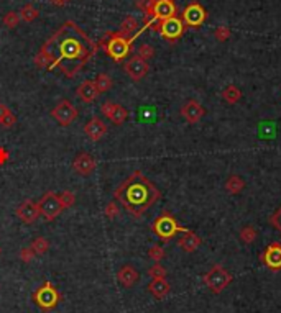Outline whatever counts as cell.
<instances>
[{"label":"cell","instance_id":"obj_1","mask_svg":"<svg viewBox=\"0 0 281 313\" xmlns=\"http://www.w3.org/2000/svg\"><path fill=\"white\" fill-rule=\"evenodd\" d=\"M97 44L74 22H66L45 41L35 56L37 68H58L66 78L73 79L93 59Z\"/></svg>","mask_w":281,"mask_h":313},{"label":"cell","instance_id":"obj_2","mask_svg":"<svg viewBox=\"0 0 281 313\" xmlns=\"http://www.w3.org/2000/svg\"><path fill=\"white\" fill-rule=\"evenodd\" d=\"M160 197L161 192L140 171H135L129 179H125L114 192V198L119 200L122 207L135 218L143 217L146 210L160 200Z\"/></svg>","mask_w":281,"mask_h":313},{"label":"cell","instance_id":"obj_3","mask_svg":"<svg viewBox=\"0 0 281 313\" xmlns=\"http://www.w3.org/2000/svg\"><path fill=\"white\" fill-rule=\"evenodd\" d=\"M132 44H134V38L122 37L119 32L107 33V37H104V39H102V46H104L105 53L114 61H117V63L124 61L130 54Z\"/></svg>","mask_w":281,"mask_h":313},{"label":"cell","instance_id":"obj_4","mask_svg":"<svg viewBox=\"0 0 281 313\" xmlns=\"http://www.w3.org/2000/svg\"><path fill=\"white\" fill-rule=\"evenodd\" d=\"M151 230H153V233H155L161 241H165V243L171 241L178 233L189 232L187 228L181 227V225L178 223V220L173 217L170 212H163L160 217H158L155 222H153Z\"/></svg>","mask_w":281,"mask_h":313},{"label":"cell","instance_id":"obj_5","mask_svg":"<svg viewBox=\"0 0 281 313\" xmlns=\"http://www.w3.org/2000/svg\"><path fill=\"white\" fill-rule=\"evenodd\" d=\"M232 275L231 273L221 264H214L211 269L204 274V284L207 285V289L212 294H222L224 290L231 285Z\"/></svg>","mask_w":281,"mask_h":313},{"label":"cell","instance_id":"obj_6","mask_svg":"<svg viewBox=\"0 0 281 313\" xmlns=\"http://www.w3.org/2000/svg\"><path fill=\"white\" fill-rule=\"evenodd\" d=\"M59 299H61L59 292L56 290V287L48 280L33 294V302L37 304V307H40V309L45 312L56 309L59 304Z\"/></svg>","mask_w":281,"mask_h":313},{"label":"cell","instance_id":"obj_7","mask_svg":"<svg viewBox=\"0 0 281 313\" xmlns=\"http://www.w3.org/2000/svg\"><path fill=\"white\" fill-rule=\"evenodd\" d=\"M38 207H40V215H43L48 222H53L54 218H58L64 210L59 196H56L54 192L45 194V196L40 198Z\"/></svg>","mask_w":281,"mask_h":313},{"label":"cell","instance_id":"obj_8","mask_svg":"<svg viewBox=\"0 0 281 313\" xmlns=\"http://www.w3.org/2000/svg\"><path fill=\"white\" fill-rule=\"evenodd\" d=\"M181 20H183V23H185L186 27L199 28L207 20V12H206V8H204L201 3L192 2V3L186 5V8L183 10Z\"/></svg>","mask_w":281,"mask_h":313},{"label":"cell","instance_id":"obj_9","mask_svg":"<svg viewBox=\"0 0 281 313\" xmlns=\"http://www.w3.org/2000/svg\"><path fill=\"white\" fill-rule=\"evenodd\" d=\"M51 117L59 123L61 126H69L78 118V109L69 100H61L58 105L51 110Z\"/></svg>","mask_w":281,"mask_h":313},{"label":"cell","instance_id":"obj_10","mask_svg":"<svg viewBox=\"0 0 281 313\" xmlns=\"http://www.w3.org/2000/svg\"><path fill=\"white\" fill-rule=\"evenodd\" d=\"M260 263L267 269L275 271V273L281 271V243H278V241L270 243L263 249V253L260 254Z\"/></svg>","mask_w":281,"mask_h":313},{"label":"cell","instance_id":"obj_11","mask_svg":"<svg viewBox=\"0 0 281 313\" xmlns=\"http://www.w3.org/2000/svg\"><path fill=\"white\" fill-rule=\"evenodd\" d=\"M186 25L183 23V20L180 17H171L161 22L160 25V35L165 39H168L170 43H175L176 39H180L185 33Z\"/></svg>","mask_w":281,"mask_h":313},{"label":"cell","instance_id":"obj_12","mask_svg":"<svg viewBox=\"0 0 281 313\" xmlns=\"http://www.w3.org/2000/svg\"><path fill=\"white\" fill-rule=\"evenodd\" d=\"M100 112L102 115H105L114 125H122V123H125L127 118H129L127 109H124L122 105L115 104V102L112 100H105L104 104L100 105Z\"/></svg>","mask_w":281,"mask_h":313},{"label":"cell","instance_id":"obj_13","mask_svg":"<svg viewBox=\"0 0 281 313\" xmlns=\"http://www.w3.org/2000/svg\"><path fill=\"white\" fill-rule=\"evenodd\" d=\"M153 20H158V22H165V20L176 17V5L171 0H155L151 8V13L146 15Z\"/></svg>","mask_w":281,"mask_h":313},{"label":"cell","instance_id":"obj_14","mask_svg":"<svg viewBox=\"0 0 281 313\" xmlns=\"http://www.w3.org/2000/svg\"><path fill=\"white\" fill-rule=\"evenodd\" d=\"M127 76H129L130 79L134 80H141L145 76L148 74V71H150V66H148V61L141 59L140 56H134L132 59H129L124 66Z\"/></svg>","mask_w":281,"mask_h":313},{"label":"cell","instance_id":"obj_15","mask_svg":"<svg viewBox=\"0 0 281 313\" xmlns=\"http://www.w3.org/2000/svg\"><path fill=\"white\" fill-rule=\"evenodd\" d=\"M95 166H97L95 159H94L93 155H89V153H79L73 161L74 172L78 174V176H83V177L91 176V174L95 171Z\"/></svg>","mask_w":281,"mask_h":313},{"label":"cell","instance_id":"obj_16","mask_svg":"<svg viewBox=\"0 0 281 313\" xmlns=\"http://www.w3.org/2000/svg\"><path fill=\"white\" fill-rule=\"evenodd\" d=\"M180 114L187 123L194 125V123H199L204 118V115H206V109L201 105V102L192 99V100H187L186 104L181 107Z\"/></svg>","mask_w":281,"mask_h":313},{"label":"cell","instance_id":"obj_17","mask_svg":"<svg viewBox=\"0 0 281 313\" xmlns=\"http://www.w3.org/2000/svg\"><path fill=\"white\" fill-rule=\"evenodd\" d=\"M17 217L22 220L23 223L32 225L37 222V218L40 217V207L37 202L33 200H25L17 207Z\"/></svg>","mask_w":281,"mask_h":313},{"label":"cell","instance_id":"obj_18","mask_svg":"<svg viewBox=\"0 0 281 313\" xmlns=\"http://www.w3.org/2000/svg\"><path fill=\"white\" fill-rule=\"evenodd\" d=\"M107 130H109V128H107V125L100 120V118H97V117H93L84 125L86 136H88L89 140H93V141H99L100 138L107 133Z\"/></svg>","mask_w":281,"mask_h":313},{"label":"cell","instance_id":"obj_19","mask_svg":"<svg viewBox=\"0 0 281 313\" xmlns=\"http://www.w3.org/2000/svg\"><path fill=\"white\" fill-rule=\"evenodd\" d=\"M139 279H140L139 271H137L134 266H130V264L122 266L120 271L117 273V280H119L124 287H127V289L134 287L137 282H139Z\"/></svg>","mask_w":281,"mask_h":313},{"label":"cell","instance_id":"obj_20","mask_svg":"<svg viewBox=\"0 0 281 313\" xmlns=\"http://www.w3.org/2000/svg\"><path fill=\"white\" fill-rule=\"evenodd\" d=\"M148 292H150L155 299L161 300L171 292V285L170 282L166 280V277L165 279H151V282L148 284Z\"/></svg>","mask_w":281,"mask_h":313},{"label":"cell","instance_id":"obj_21","mask_svg":"<svg viewBox=\"0 0 281 313\" xmlns=\"http://www.w3.org/2000/svg\"><path fill=\"white\" fill-rule=\"evenodd\" d=\"M178 244H180V248L183 251H186V253H194L199 246L202 244V239L199 238V236L194 233V232H186V233H183V236L180 239H178Z\"/></svg>","mask_w":281,"mask_h":313},{"label":"cell","instance_id":"obj_22","mask_svg":"<svg viewBox=\"0 0 281 313\" xmlns=\"http://www.w3.org/2000/svg\"><path fill=\"white\" fill-rule=\"evenodd\" d=\"M78 97L86 104H91V102H94L97 97H99V92H97L95 85H94V80H84L83 84L78 87Z\"/></svg>","mask_w":281,"mask_h":313},{"label":"cell","instance_id":"obj_23","mask_svg":"<svg viewBox=\"0 0 281 313\" xmlns=\"http://www.w3.org/2000/svg\"><path fill=\"white\" fill-rule=\"evenodd\" d=\"M137 30H139V22H137V18L132 17V15H127L120 25L119 33L125 38H135L137 35L140 33V32H137Z\"/></svg>","mask_w":281,"mask_h":313},{"label":"cell","instance_id":"obj_24","mask_svg":"<svg viewBox=\"0 0 281 313\" xmlns=\"http://www.w3.org/2000/svg\"><path fill=\"white\" fill-rule=\"evenodd\" d=\"M245 189V181L237 174H232L231 177L226 181V191L231 194V196H237Z\"/></svg>","mask_w":281,"mask_h":313},{"label":"cell","instance_id":"obj_25","mask_svg":"<svg viewBox=\"0 0 281 313\" xmlns=\"http://www.w3.org/2000/svg\"><path fill=\"white\" fill-rule=\"evenodd\" d=\"M222 99L224 102H227L229 105H235L242 99V90H240L237 85H227L226 89L222 90Z\"/></svg>","mask_w":281,"mask_h":313},{"label":"cell","instance_id":"obj_26","mask_svg":"<svg viewBox=\"0 0 281 313\" xmlns=\"http://www.w3.org/2000/svg\"><path fill=\"white\" fill-rule=\"evenodd\" d=\"M94 85H95L97 92H99V95L104 94V92H107V90H109L110 87H112V79H110V76H109V74H104V73L97 74V78L94 79Z\"/></svg>","mask_w":281,"mask_h":313},{"label":"cell","instance_id":"obj_27","mask_svg":"<svg viewBox=\"0 0 281 313\" xmlns=\"http://www.w3.org/2000/svg\"><path fill=\"white\" fill-rule=\"evenodd\" d=\"M18 15H20V20H22V22L32 23L33 20H37L40 12L33 7L32 3H27V5H23V7H22V10L18 12Z\"/></svg>","mask_w":281,"mask_h":313},{"label":"cell","instance_id":"obj_28","mask_svg":"<svg viewBox=\"0 0 281 313\" xmlns=\"http://www.w3.org/2000/svg\"><path fill=\"white\" fill-rule=\"evenodd\" d=\"M257 236H258V232L255 230L252 225H247V227H243L242 230H240V233H238V238L242 243L245 244H252L255 239H257Z\"/></svg>","mask_w":281,"mask_h":313},{"label":"cell","instance_id":"obj_29","mask_svg":"<svg viewBox=\"0 0 281 313\" xmlns=\"http://www.w3.org/2000/svg\"><path fill=\"white\" fill-rule=\"evenodd\" d=\"M30 248L33 249V253L37 254V256H42V254H45L49 249V243H48L47 238H43V236H38V238H35L32 241Z\"/></svg>","mask_w":281,"mask_h":313},{"label":"cell","instance_id":"obj_30","mask_svg":"<svg viewBox=\"0 0 281 313\" xmlns=\"http://www.w3.org/2000/svg\"><path fill=\"white\" fill-rule=\"evenodd\" d=\"M2 22H3V25L7 28H15V27H18V23L22 22V20H20V15H18V12H7L3 15V18H2Z\"/></svg>","mask_w":281,"mask_h":313},{"label":"cell","instance_id":"obj_31","mask_svg":"<svg viewBox=\"0 0 281 313\" xmlns=\"http://www.w3.org/2000/svg\"><path fill=\"white\" fill-rule=\"evenodd\" d=\"M148 275H150L151 279H165V277H166V269L163 268L160 263H155L150 269H148Z\"/></svg>","mask_w":281,"mask_h":313},{"label":"cell","instance_id":"obj_32","mask_svg":"<svg viewBox=\"0 0 281 313\" xmlns=\"http://www.w3.org/2000/svg\"><path fill=\"white\" fill-rule=\"evenodd\" d=\"M137 56H140V58L145 61L151 59L153 56H155V48H153L151 44H141L139 51H137Z\"/></svg>","mask_w":281,"mask_h":313},{"label":"cell","instance_id":"obj_33","mask_svg":"<svg viewBox=\"0 0 281 313\" xmlns=\"http://www.w3.org/2000/svg\"><path fill=\"white\" fill-rule=\"evenodd\" d=\"M148 256L155 261V263H160V261L165 258V249L161 248V246L158 244H153L150 249H148Z\"/></svg>","mask_w":281,"mask_h":313},{"label":"cell","instance_id":"obj_34","mask_svg":"<svg viewBox=\"0 0 281 313\" xmlns=\"http://www.w3.org/2000/svg\"><path fill=\"white\" fill-rule=\"evenodd\" d=\"M61 198V202H63V207L64 208H69V207H73L74 202H76V196L71 191H64L63 194L59 196Z\"/></svg>","mask_w":281,"mask_h":313},{"label":"cell","instance_id":"obj_35","mask_svg":"<svg viewBox=\"0 0 281 313\" xmlns=\"http://www.w3.org/2000/svg\"><path fill=\"white\" fill-rule=\"evenodd\" d=\"M231 28H229V27H224V25H222V27H217V30H216V32H214V37H216V39H219V41H222V43H224V41H227L229 38H231Z\"/></svg>","mask_w":281,"mask_h":313},{"label":"cell","instance_id":"obj_36","mask_svg":"<svg viewBox=\"0 0 281 313\" xmlns=\"http://www.w3.org/2000/svg\"><path fill=\"white\" fill-rule=\"evenodd\" d=\"M268 223L281 233V207L278 210H275V213L268 218Z\"/></svg>","mask_w":281,"mask_h":313},{"label":"cell","instance_id":"obj_37","mask_svg":"<svg viewBox=\"0 0 281 313\" xmlns=\"http://www.w3.org/2000/svg\"><path fill=\"white\" fill-rule=\"evenodd\" d=\"M153 3H155V0H139V2H137V7H139L145 15H150Z\"/></svg>","mask_w":281,"mask_h":313},{"label":"cell","instance_id":"obj_38","mask_svg":"<svg viewBox=\"0 0 281 313\" xmlns=\"http://www.w3.org/2000/svg\"><path fill=\"white\" fill-rule=\"evenodd\" d=\"M104 213H105V217H107V218H115L117 215H119V205H117L115 202L107 203V207H105V210H104Z\"/></svg>","mask_w":281,"mask_h":313},{"label":"cell","instance_id":"obj_39","mask_svg":"<svg viewBox=\"0 0 281 313\" xmlns=\"http://www.w3.org/2000/svg\"><path fill=\"white\" fill-rule=\"evenodd\" d=\"M15 123H17V117H15L13 112H8L7 115H5L2 120H0V125L5 126V128H10V126H13Z\"/></svg>","mask_w":281,"mask_h":313},{"label":"cell","instance_id":"obj_40","mask_svg":"<svg viewBox=\"0 0 281 313\" xmlns=\"http://www.w3.org/2000/svg\"><path fill=\"white\" fill-rule=\"evenodd\" d=\"M35 256H37V254L33 253V249L30 248V246H28V248H23L22 251H20V259H22L23 263H32Z\"/></svg>","mask_w":281,"mask_h":313},{"label":"cell","instance_id":"obj_41","mask_svg":"<svg viewBox=\"0 0 281 313\" xmlns=\"http://www.w3.org/2000/svg\"><path fill=\"white\" fill-rule=\"evenodd\" d=\"M7 159H8V153L5 148H0V164H3V162H7Z\"/></svg>","mask_w":281,"mask_h":313},{"label":"cell","instance_id":"obj_42","mask_svg":"<svg viewBox=\"0 0 281 313\" xmlns=\"http://www.w3.org/2000/svg\"><path fill=\"white\" fill-rule=\"evenodd\" d=\"M8 112H10V109H8L7 105H5V104H0V120H2V118H3L5 115H7Z\"/></svg>","mask_w":281,"mask_h":313},{"label":"cell","instance_id":"obj_43","mask_svg":"<svg viewBox=\"0 0 281 313\" xmlns=\"http://www.w3.org/2000/svg\"><path fill=\"white\" fill-rule=\"evenodd\" d=\"M54 5H64L66 2H69V0H51Z\"/></svg>","mask_w":281,"mask_h":313},{"label":"cell","instance_id":"obj_44","mask_svg":"<svg viewBox=\"0 0 281 313\" xmlns=\"http://www.w3.org/2000/svg\"><path fill=\"white\" fill-rule=\"evenodd\" d=\"M0 254H2V248H0Z\"/></svg>","mask_w":281,"mask_h":313},{"label":"cell","instance_id":"obj_45","mask_svg":"<svg viewBox=\"0 0 281 313\" xmlns=\"http://www.w3.org/2000/svg\"><path fill=\"white\" fill-rule=\"evenodd\" d=\"M171 2H173V0H171Z\"/></svg>","mask_w":281,"mask_h":313}]
</instances>
